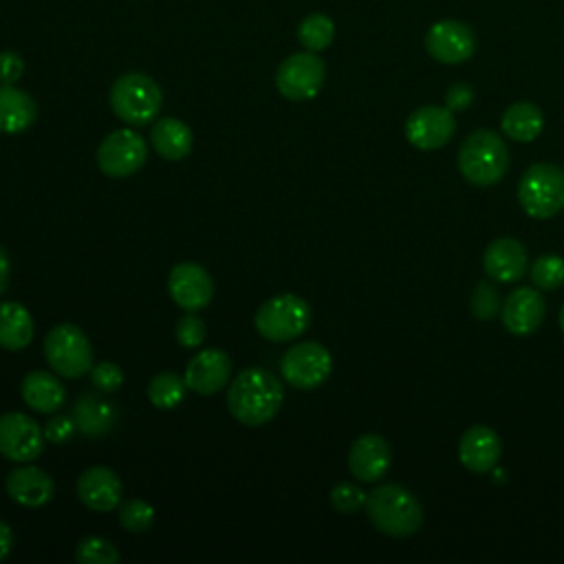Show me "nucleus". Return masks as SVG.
Listing matches in <instances>:
<instances>
[{
    "label": "nucleus",
    "mask_w": 564,
    "mask_h": 564,
    "mask_svg": "<svg viewBox=\"0 0 564 564\" xmlns=\"http://www.w3.org/2000/svg\"><path fill=\"white\" fill-rule=\"evenodd\" d=\"M75 560L82 564H117L121 557L110 540L99 535H88L79 540L75 549Z\"/></svg>",
    "instance_id": "31"
},
{
    "label": "nucleus",
    "mask_w": 564,
    "mask_h": 564,
    "mask_svg": "<svg viewBox=\"0 0 564 564\" xmlns=\"http://www.w3.org/2000/svg\"><path fill=\"white\" fill-rule=\"evenodd\" d=\"M485 273L500 284L516 282L527 273L529 256L520 240L516 238H496L487 245L482 256Z\"/></svg>",
    "instance_id": "19"
},
{
    "label": "nucleus",
    "mask_w": 564,
    "mask_h": 564,
    "mask_svg": "<svg viewBox=\"0 0 564 564\" xmlns=\"http://www.w3.org/2000/svg\"><path fill=\"white\" fill-rule=\"evenodd\" d=\"M326 79V64L311 51L293 53L275 70V86L291 101L313 99Z\"/></svg>",
    "instance_id": "10"
},
{
    "label": "nucleus",
    "mask_w": 564,
    "mask_h": 564,
    "mask_svg": "<svg viewBox=\"0 0 564 564\" xmlns=\"http://www.w3.org/2000/svg\"><path fill=\"white\" fill-rule=\"evenodd\" d=\"M22 399L26 401L29 408L42 414L57 412L66 399V390L62 381L51 375L48 370H31L22 383H20Z\"/></svg>",
    "instance_id": "23"
},
{
    "label": "nucleus",
    "mask_w": 564,
    "mask_h": 564,
    "mask_svg": "<svg viewBox=\"0 0 564 564\" xmlns=\"http://www.w3.org/2000/svg\"><path fill=\"white\" fill-rule=\"evenodd\" d=\"M542 126H544V115L531 101H516V104H511L502 112V119H500L502 132L511 141H520V143L533 141L542 132Z\"/></svg>",
    "instance_id": "27"
},
{
    "label": "nucleus",
    "mask_w": 564,
    "mask_h": 564,
    "mask_svg": "<svg viewBox=\"0 0 564 564\" xmlns=\"http://www.w3.org/2000/svg\"><path fill=\"white\" fill-rule=\"evenodd\" d=\"M145 159L148 143L132 128H119L110 132L97 148V165L110 178L132 176L143 167Z\"/></svg>",
    "instance_id": "9"
},
{
    "label": "nucleus",
    "mask_w": 564,
    "mask_h": 564,
    "mask_svg": "<svg viewBox=\"0 0 564 564\" xmlns=\"http://www.w3.org/2000/svg\"><path fill=\"white\" fill-rule=\"evenodd\" d=\"M108 99L112 112L130 126L152 123L163 106L159 84L145 73H126L115 79Z\"/></svg>",
    "instance_id": "4"
},
{
    "label": "nucleus",
    "mask_w": 564,
    "mask_h": 564,
    "mask_svg": "<svg viewBox=\"0 0 564 564\" xmlns=\"http://www.w3.org/2000/svg\"><path fill=\"white\" fill-rule=\"evenodd\" d=\"M75 421H73V416H66V414H57V416H53L48 423H46V427H44V434H46V441H51V443H66V441H70V436L75 434Z\"/></svg>",
    "instance_id": "37"
},
{
    "label": "nucleus",
    "mask_w": 564,
    "mask_h": 564,
    "mask_svg": "<svg viewBox=\"0 0 564 564\" xmlns=\"http://www.w3.org/2000/svg\"><path fill=\"white\" fill-rule=\"evenodd\" d=\"M9 256H7V251L0 247V295L4 293V289H7V282H9Z\"/></svg>",
    "instance_id": "41"
},
{
    "label": "nucleus",
    "mask_w": 564,
    "mask_h": 564,
    "mask_svg": "<svg viewBox=\"0 0 564 564\" xmlns=\"http://www.w3.org/2000/svg\"><path fill=\"white\" fill-rule=\"evenodd\" d=\"M11 546H13V533H11V527L7 522L0 520V562L11 553Z\"/></svg>",
    "instance_id": "40"
},
{
    "label": "nucleus",
    "mask_w": 564,
    "mask_h": 564,
    "mask_svg": "<svg viewBox=\"0 0 564 564\" xmlns=\"http://www.w3.org/2000/svg\"><path fill=\"white\" fill-rule=\"evenodd\" d=\"M518 200L531 218H553L564 209V172L553 163H533L520 176Z\"/></svg>",
    "instance_id": "5"
},
{
    "label": "nucleus",
    "mask_w": 564,
    "mask_h": 564,
    "mask_svg": "<svg viewBox=\"0 0 564 564\" xmlns=\"http://www.w3.org/2000/svg\"><path fill=\"white\" fill-rule=\"evenodd\" d=\"M425 51L441 64H460L474 55L476 35L465 22L441 20L427 29Z\"/></svg>",
    "instance_id": "13"
},
{
    "label": "nucleus",
    "mask_w": 564,
    "mask_h": 564,
    "mask_svg": "<svg viewBox=\"0 0 564 564\" xmlns=\"http://www.w3.org/2000/svg\"><path fill=\"white\" fill-rule=\"evenodd\" d=\"M4 489L9 494L11 500H15L22 507H44L53 494H55V482L53 478L35 467V465H22L15 467L13 471H9L7 480H4Z\"/></svg>",
    "instance_id": "21"
},
{
    "label": "nucleus",
    "mask_w": 564,
    "mask_h": 564,
    "mask_svg": "<svg viewBox=\"0 0 564 564\" xmlns=\"http://www.w3.org/2000/svg\"><path fill=\"white\" fill-rule=\"evenodd\" d=\"M471 101H474V88H471L469 84H463V82L454 84V86L447 90V95H445V108H449L452 112H454V110H465V108H469Z\"/></svg>",
    "instance_id": "39"
},
{
    "label": "nucleus",
    "mask_w": 564,
    "mask_h": 564,
    "mask_svg": "<svg viewBox=\"0 0 564 564\" xmlns=\"http://www.w3.org/2000/svg\"><path fill=\"white\" fill-rule=\"evenodd\" d=\"M333 370V357L319 341L293 344L280 359V372L297 390L319 388Z\"/></svg>",
    "instance_id": "8"
},
{
    "label": "nucleus",
    "mask_w": 564,
    "mask_h": 564,
    "mask_svg": "<svg viewBox=\"0 0 564 564\" xmlns=\"http://www.w3.org/2000/svg\"><path fill=\"white\" fill-rule=\"evenodd\" d=\"M390 460L392 449L379 434H361L348 452V469L361 482H375L386 476Z\"/></svg>",
    "instance_id": "18"
},
{
    "label": "nucleus",
    "mask_w": 564,
    "mask_h": 564,
    "mask_svg": "<svg viewBox=\"0 0 564 564\" xmlns=\"http://www.w3.org/2000/svg\"><path fill=\"white\" fill-rule=\"evenodd\" d=\"M498 291L489 282H478L471 295V313L478 319H491L498 311Z\"/></svg>",
    "instance_id": "36"
},
{
    "label": "nucleus",
    "mask_w": 564,
    "mask_h": 564,
    "mask_svg": "<svg viewBox=\"0 0 564 564\" xmlns=\"http://www.w3.org/2000/svg\"><path fill=\"white\" fill-rule=\"evenodd\" d=\"M185 390L187 383L181 375L172 370H161L148 383V399L159 410H172L181 405V401L185 399Z\"/></svg>",
    "instance_id": "28"
},
{
    "label": "nucleus",
    "mask_w": 564,
    "mask_h": 564,
    "mask_svg": "<svg viewBox=\"0 0 564 564\" xmlns=\"http://www.w3.org/2000/svg\"><path fill=\"white\" fill-rule=\"evenodd\" d=\"M44 430L24 412L0 416V454L13 463H31L44 452Z\"/></svg>",
    "instance_id": "11"
},
{
    "label": "nucleus",
    "mask_w": 564,
    "mask_h": 564,
    "mask_svg": "<svg viewBox=\"0 0 564 564\" xmlns=\"http://www.w3.org/2000/svg\"><path fill=\"white\" fill-rule=\"evenodd\" d=\"M205 322L196 315V311H187L178 322H176V339L183 348H198L205 339Z\"/></svg>",
    "instance_id": "34"
},
{
    "label": "nucleus",
    "mask_w": 564,
    "mask_h": 564,
    "mask_svg": "<svg viewBox=\"0 0 564 564\" xmlns=\"http://www.w3.org/2000/svg\"><path fill=\"white\" fill-rule=\"evenodd\" d=\"M405 139L423 152L447 145L456 132L454 112L445 106H421L405 119Z\"/></svg>",
    "instance_id": "12"
},
{
    "label": "nucleus",
    "mask_w": 564,
    "mask_h": 564,
    "mask_svg": "<svg viewBox=\"0 0 564 564\" xmlns=\"http://www.w3.org/2000/svg\"><path fill=\"white\" fill-rule=\"evenodd\" d=\"M121 496H123L121 478L110 467H104V465L88 467L77 480V498L90 511H97V513L112 511L115 507H119Z\"/></svg>",
    "instance_id": "16"
},
{
    "label": "nucleus",
    "mask_w": 564,
    "mask_h": 564,
    "mask_svg": "<svg viewBox=\"0 0 564 564\" xmlns=\"http://www.w3.org/2000/svg\"><path fill=\"white\" fill-rule=\"evenodd\" d=\"M24 75V59L13 51L0 53V84H15Z\"/></svg>",
    "instance_id": "38"
},
{
    "label": "nucleus",
    "mask_w": 564,
    "mask_h": 564,
    "mask_svg": "<svg viewBox=\"0 0 564 564\" xmlns=\"http://www.w3.org/2000/svg\"><path fill=\"white\" fill-rule=\"evenodd\" d=\"M150 143L161 159L181 161L192 152L194 134L187 123L176 117H163L150 128Z\"/></svg>",
    "instance_id": "22"
},
{
    "label": "nucleus",
    "mask_w": 564,
    "mask_h": 564,
    "mask_svg": "<svg viewBox=\"0 0 564 564\" xmlns=\"http://www.w3.org/2000/svg\"><path fill=\"white\" fill-rule=\"evenodd\" d=\"M167 291L183 311H200L214 295V282L200 264L178 262L167 275Z\"/></svg>",
    "instance_id": "14"
},
{
    "label": "nucleus",
    "mask_w": 564,
    "mask_h": 564,
    "mask_svg": "<svg viewBox=\"0 0 564 564\" xmlns=\"http://www.w3.org/2000/svg\"><path fill=\"white\" fill-rule=\"evenodd\" d=\"M119 522L130 533H145L154 522V509L141 498H130L119 507Z\"/></svg>",
    "instance_id": "32"
},
{
    "label": "nucleus",
    "mask_w": 564,
    "mask_h": 564,
    "mask_svg": "<svg viewBox=\"0 0 564 564\" xmlns=\"http://www.w3.org/2000/svg\"><path fill=\"white\" fill-rule=\"evenodd\" d=\"M37 106L33 97L13 84L0 86V132L18 134L35 123Z\"/></svg>",
    "instance_id": "24"
},
{
    "label": "nucleus",
    "mask_w": 564,
    "mask_h": 564,
    "mask_svg": "<svg viewBox=\"0 0 564 564\" xmlns=\"http://www.w3.org/2000/svg\"><path fill=\"white\" fill-rule=\"evenodd\" d=\"M284 401V388L275 375L264 368H245L227 390L231 416L249 427L269 423Z\"/></svg>",
    "instance_id": "1"
},
{
    "label": "nucleus",
    "mask_w": 564,
    "mask_h": 564,
    "mask_svg": "<svg viewBox=\"0 0 564 564\" xmlns=\"http://www.w3.org/2000/svg\"><path fill=\"white\" fill-rule=\"evenodd\" d=\"M33 317L20 302H0V346L22 350L33 339Z\"/></svg>",
    "instance_id": "26"
},
{
    "label": "nucleus",
    "mask_w": 564,
    "mask_h": 564,
    "mask_svg": "<svg viewBox=\"0 0 564 564\" xmlns=\"http://www.w3.org/2000/svg\"><path fill=\"white\" fill-rule=\"evenodd\" d=\"M509 167L507 143L494 130L471 132L458 150V170L476 187L498 183Z\"/></svg>",
    "instance_id": "3"
},
{
    "label": "nucleus",
    "mask_w": 564,
    "mask_h": 564,
    "mask_svg": "<svg viewBox=\"0 0 564 564\" xmlns=\"http://www.w3.org/2000/svg\"><path fill=\"white\" fill-rule=\"evenodd\" d=\"M560 328L564 330V306H562V311H560Z\"/></svg>",
    "instance_id": "42"
},
{
    "label": "nucleus",
    "mask_w": 564,
    "mask_h": 564,
    "mask_svg": "<svg viewBox=\"0 0 564 564\" xmlns=\"http://www.w3.org/2000/svg\"><path fill=\"white\" fill-rule=\"evenodd\" d=\"M48 366L66 379H79L93 368V346L86 333L75 324H57L44 339Z\"/></svg>",
    "instance_id": "7"
},
{
    "label": "nucleus",
    "mask_w": 564,
    "mask_h": 564,
    "mask_svg": "<svg viewBox=\"0 0 564 564\" xmlns=\"http://www.w3.org/2000/svg\"><path fill=\"white\" fill-rule=\"evenodd\" d=\"M253 324L269 341H291L306 333L311 324V306L295 293H282L260 304Z\"/></svg>",
    "instance_id": "6"
},
{
    "label": "nucleus",
    "mask_w": 564,
    "mask_h": 564,
    "mask_svg": "<svg viewBox=\"0 0 564 564\" xmlns=\"http://www.w3.org/2000/svg\"><path fill=\"white\" fill-rule=\"evenodd\" d=\"M366 513L372 527L390 538H410L423 524V507L416 496L397 485L386 482L366 496Z\"/></svg>",
    "instance_id": "2"
},
{
    "label": "nucleus",
    "mask_w": 564,
    "mask_h": 564,
    "mask_svg": "<svg viewBox=\"0 0 564 564\" xmlns=\"http://www.w3.org/2000/svg\"><path fill=\"white\" fill-rule=\"evenodd\" d=\"M546 313L544 297L531 286L513 289L502 304V324L511 335L524 337L540 328Z\"/></svg>",
    "instance_id": "17"
},
{
    "label": "nucleus",
    "mask_w": 564,
    "mask_h": 564,
    "mask_svg": "<svg viewBox=\"0 0 564 564\" xmlns=\"http://www.w3.org/2000/svg\"><path fill=\"white\" fill-rule=\"evenodd\" d=\"M366 491L355 482H337L330 489V505L339 513H357L361 507H366Z\"/></svg>",
    "instance_id": "33"
},
{
    "label": "nucleus",
    "mask_w": 564,
    "mask_h": 564,
    "mask_svg": "<svg viewBox=\"0 0 564 564\" xmlns=\"http://www.w3.org/2000/svg\"><path fill=\"white\" fill-rule=\"evenodd\" d=\"M75 427L86 436H101L106 434L117 419V412L108 399L95 392H84L77 397L73 412H70Z\"/></svg>",
    "instance_id": "25"
},
{
    "label": "nucleus",
    "mask_w": 564,
    "mask_h": 564,
    "mask_svg": "<svg viewBox=\"0 0 564 564\" xmlns=\"http://www.w3.org/2000/svg\"><path fill=\"white\" fill-rule=\"evenodd\" d=\"M90 381L97 392H115L123 383V370L112 361H99L90 368Z\"/></svg>",
    "instance_id": "35"
},
{
    "label": "nucleus",
    "mask_w": 564,
    "mask_h": 564,
    "mask_svg": "<svg viewBox=\"0 0 564 564\" xmlns=\"http://www.w3.org/2000/svg\"><path fill=\"white\" fill-rule=\"evenodd\" d=\"M333 37H335V24L324 13H311L297 26V40L311 53H319L328 48Z\"/></svg>",
    "instance_id": "29"
},
{
    "label": "nucleus",
    "mask_w": 564,
    "mask_h": 564,
    "mask_svg": "<svg viewBox=\"0 0 564 564\" xmlns=\"http://www.w3.org/2000/svg\"><path fill=\"white\" fill-rule=\"evenodd\" d=\"M529 275H531L533 286H538L542 291H555L564 282V258H560L555 253L540 256L531 264Z\"/></svg>",
    "instance_id": "30"
},
{
    "label": "nucleus",
    "mask_w": 564,
    "mask_h": 564,
    "mask_svg": "<svg viewBox=\"0 0 564 564\" xmlns=\"http://www.w3.org/2000/svg\"><path fill=\"white\" fill-rule=\"evenodd\" d=\"M500 438L489 425H471L458 441V460L474 474H487L498 465Z\"/></svg>",
    "instance_id": "20"
},
{
    "label": "nucleus",
    "mask_w": 564,
    "mask_h": 564,
    "mask_svg": "<svg viewBox=\"0 0 564 564\" xmlns=\"http://www.w3.org/2000/svg\"><path fill=\"white\" fill-rule=\"evenodd\" d=\"M229 375H231L229 355L218 348H203L189 359L183 379L192 392L209 397L227 386Z\"/></svg>",
    "instance_id": "15"
}]
</instances>
